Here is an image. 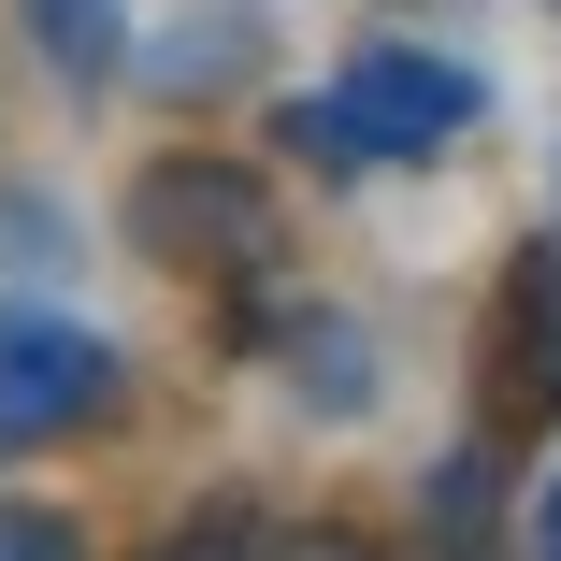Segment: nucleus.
<instances>
[{"label": "nucleus", "instance_id": "20e7f679", "mask_svg": "<svg viewBox=\"0 0 561 561\" xmlns=\"http://www.w3.org/2000/svg\"><path fill=\"white\" fill-rule=\"evenodd\" d=\"M561 403V245H518L504 274V346H490V417Z\"/></svg>", "mask_w": 561, "mask_h": 561}, {"label": "nucleus", "instance_id": "7ed1b4c3", "mask_svg": "<svg viewBox=\"0 0 561 561\" xmlns=\"http://www.w3.org/2000/svg\"><path fill=\"white\" fill-rule=\"evenodd\" d=\"M130 231L159 260H216V274H274V202L231 173V159H159L145 202H130Z\"/></svg>", "mask_w": 561, "mask_h": 561}, {"label": "nucleus", "instance_id": "f257e3e1", "mask_svg": "<svg viewBox=\"0 0 561 561\" xmlns=\"http://www.w3.org/2000/svg\"><path fill=\"white\" fill-rule=\"evenodd\" d=\"M476 72L461 58H432V44H360L331 87H302L288 116H274V145L288 159H317V173H389V159H432L446 130H476Z\"/></svg>", "mask_w": 561, "mask_h": 561}, {"label": "nucleus", "instance_id": "0eeeda50", "mask_svg": "<svg viewBox=\"0 0 561 561\" xmlns=\"http://www.w3.org/2000/svg\"><path fill=\"white\" fill-rule=\"evenodd\" d=\"M260 547H274L260 504H187V518H173L159 547H130V561H260Z\"/></svg>", "mask_w": 561, "mask_h": 561}, {"label": "nucleus", "instance_id": "f03ea898", "mask_svg": "<svg viewBox=\"0 0 561 561\" xmlns=\"http://www.w3.org/2000/svg\"><path fill=\"white\" fill-rule=\"evenodd\" d=\"M116 417V346L58 302H0V446H72Z\"/></svg>", "mask_w": 561, "mask_h": 561}, {"label": "nucleus", "instance_id": "423d86ee", "mask_svg": "<svg viewBox=\"0 0 561 561\" xmlns=\"http://www.w3.org/2000/svg\"><path fill=\"white\" fill-rule=\"evenodd\" d=\"M30 30L58 44V72H116L130 58V0H30Z\"/></svg>", "mask_w": 561, "mask_h": 561}, {"label": "nucleus", "instance_id": "1a4fd4ad", "mask_svg": "<svg viewBox=\"0 0 561 561\" xmlns=\"http://www.w3.org/2000/svg\"><path fill=\"white\" fill-rule=\"evenodd\" d=\"M260 561H375V547H360V533H346V518H288V533H274V547H260Z\"/></svg>", "mask_w": 561, "mask_h": 561}, {"label": "nucleus", "instance_id": "39448f33", "mask_svg": "<svg viewBox=\"0 0 561 561\" xmlns=\"http://www.w3.org/2000/svg\"><path fill=\"white\" fill-rule=\"evenodd\" d=\"M504 446L476 432V446H446V461L417 476V561H504Z\"/></svg>", "mask_w": 561, "mask_h": 561}, {"label": "nucleus", "instance_id": "9d476101", "mask_svg": "<svg viewBox=\"0 0 561 561\" xmlns=\"http://www.w3.org/2000/svg\"><path fill=\"white\" fill-rule=\"evenodd\" d=\"M518 547H533V561H561V476L533 490V518H518Z\"/></svg>", "mask_w": 561, "mask_h": 561}, {"label": "nucleus", "instance_id": "6e6552de", "mask_svg": "<svg viewBox=\"0 0 561 561\" xmlns=\"http://www.w3.org/2000/svg\"><path fill=\"white\" fill-rule=\"evenodd\" d=\"M0 561H87V533L58 504H30V490H0Z\"/></svg>", "mask_w": 561, "mask_h": 561}]
</instances>
